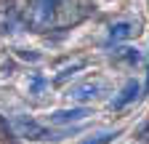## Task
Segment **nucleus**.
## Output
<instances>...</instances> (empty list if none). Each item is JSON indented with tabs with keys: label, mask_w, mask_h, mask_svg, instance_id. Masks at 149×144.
<instances>
[{
	"label": "nucleus",
	"mask_w": 149,
	"mask_h": 144,
	"mask_svg": "<svg viewBox=\"0 0 149 144\" xmlns=\"http://www.w3.org/2000/svg\"><path fill=\"white\" fill-rule=\"evenodd\" d=\"M85 11L88 8L83 0H32L27 19L37 32H43V29H56L80 22Z\"/></svg>",
	"instance_id": "f257e3e1"
},
{
	"label": "nucleus",
	"mask_w": 149,
	"mask_h": 144,
	"mask_svg": "<svg viewBox=\"0 0 149 144\" xmlns=\"http://www.w3.org/2000/svg\"><path fill=\"white\" fill-rule=\"evenodd\" d=\"M91 112L85 110V107H74V110H59V112H53L48 117V123L53 125H67V123H77V120H85Z\"/></svg>",
	"instance_id": "39448f33"
},
{
	"label": "nucleus",
	"mask_w": 149,
	"mask_h": 144,
	"mask_svg": "<svg viewBox=\"0 0 149 144\" xmlns=\"http://www.w3.org/2000/svg\"><path fill=\"white\" fill-rule=\"evenodd\" d=\"M112 62H115V64H139L141 53L136 48H117L115 53H112Z\"/></svg>",
	"instance_id": "0eeeda50"
},
{
	"label": "nucleus",
	"mask_w": 149,
	"mask_h": 144,
	"mask_svg": "<svg viewBox=\"0 0 149 144\" xmlns=\"http://www.w3.org/2000/svg\"><path fill=\"white\" fill-rule=\"evenodd\" d=\"M16 131L22 136H27V139H56L48 128H43V125H37L35 120H27V117L16 120Z\"/></svg>",
	"instance_id": "20e7f679"
},
{
	"label": "nucleus",
	"mask_w": 149,
	"mask_h": 144,
	"mask_svg": "<svg viewBox=\"0 0 149 144\" xmlns=\"http://www.w3.org/2000/svg\"><path fill=\"white\" fill-rule=\"evenodd\" d=\"M85 67H88V62H85V59H77L74 64L64 67V69L59 72V75H56V85H59V83H64V80H69V78L74 75V72H80V69H85Z\"/></svg>",
	"instance_id": "6e6552de"
},
{
	"label": "nucleus",
	"mask_w": 149,
	"mask_h": 144,
	"mask_svg": "<svg viewBox=\"0 0 149 144\" xmlns=\"http://www.w3.org/2000/svg\"><path fill=\"white\" fill-rule=\"evenodd\" d=\"M146 136H149V117L136 128V139H146Z\"/></svg>",
	"instance_id": "9b49d317"
},
{
	"label": "nucleus",
	"mask_w": 149,
	"mask_h": 144,
	"mask_svg": "<svg viewBox=\"0 0 149 144\" xmlns=\"http://www.w3.org/2000/svg\"><path fill=\"white\" fill-rule=\"evenodd\" d=\"M139 91H141V85H139L136 80H130V83L123 88V91H120V96H117L115 101H112V107H115V110H123L125 104H130V101H133V99L139 96Z\"/></svg>",
	"instance_id": "423d86ee"
},
{
	"label": "nucleus",
	"mask_w": 149,
	"mask_h": 144,
	"mask_svg": "<svg viewBox=\"0 0 149 144\" xmlns=\"http://www.w3.org/2000/svg\"><path fill=\"white\" fill-rule=\"evenodd\" d=\"M109 43H123V40H130L136 38V35L141 32V24L139 19H133V16H120V19L109 22Z\"/></svg>",
	"instance_id": "7ed1b4c3"
},
{
	"label": "nucleus",
	"mask_w": 149,
	"mask_h": 144,
	"mask_svg": "<svg viewBox=\"0 0 149 144\" xmlns=\"http://www.w3.org/2000/svg\"><path fill=\"white\" fill-rule=\"evenodd\" d=\"M117 134H112V131H107V134H99V136H91V139H85L83 144H107V141H112Z\"/></svg>",
	"instance_id": "1a4fd4ad"
},
{
	"label": "nucleus",
	"mask_w": 149,
	"mask_h": 144,
	"mask_svg": "<svg viewBox=\"0 0 149 144\" xmlns=\"http://www.w3.org/2000/svg\"><path fill=\"white\" fill-rule=\"evenodd\" d=\"M43 85H45V80H43L40 75H32V78H29V91H32V94H40Z\"/></svg>",
	"instance_id": "9d476101"
},
{
	"label": "nucleus",
	"mask_w": 149,
	"mask_h": 144,
	"mask_svg": "<svg viewBox=\"0 0 149 144\" xmlns=\"http://www.w3.org/2000/svg\"><path fill=\"white\" fill-rule=\"evenodd\" d=\"M107 91H109V83L101 75H93V78H88V80H83L77 85H72L67 96L74 99V101H99Z\"/></svg>",
	"instance_id": "f03ea898"
}]
</instances>
